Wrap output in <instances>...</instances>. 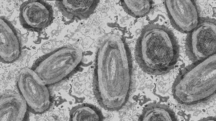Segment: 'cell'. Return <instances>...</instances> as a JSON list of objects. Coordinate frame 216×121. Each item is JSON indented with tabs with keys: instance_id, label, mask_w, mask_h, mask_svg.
<instances>
[{
	"instance_id": "obj_7",
	"label": "cell",
	"mask_w": 216,
	"mask_h": 121,
	"mask_svg": "<svg viewBox=\"0 0 216 121\" xmlns=\"http://www.w3.org/2000/svg\"><path fill=\"white\" fill-rule=\"evenodd\" d=\"M164 3L170 22L177 30L188 34L196 26L199 17L193 1L167 0Z\"/></svg>"
},
{
	"instance_id": "obj_3",
	"label": "cell",
	"mask_w": 216,
	"mask_h": 121,
	"mask_svg": "<svg viewBox=\"0 0 216 121\" xmlns=\"http://www.w3.org/2000/svg\"><path fill=\"white\" fill-rule=\"evenodd\" d=\"M83 56L79 48L63 46L39 58L32 69L46 85L54 84L76 71L81 64Z\"/></svg>"
},
{
	"instance_id": "obj_12",
	"label": "cell",
	"mask_w": 216,
	"mask_h": 121,
	"mask_svg": "<svg viewBox=\"0 0 216 121\" xmlns=\"http://www.w3.org/2000/svg\"><path fill=\"white\" fill-rule=\"evenodd\" d=\"M152 0H122L121 4L124 11L133 17L139 18L147 14L151 10Z\"/></svg>"
},
{
	"instance_id": "obj_5",
	"label": "cell",
	"mask_w": 216,
	"mask_h": 121,
	"mask_svg": "<svg viewBox=\"0 0 216 121\" xmlns=\"http://www.w3.org/2000/svg\"><path fill=\"white\" fill-rule=\"evenodd\" d=\"M17 85L31 111L40 114L48 110L50 105L48 89L33 70L22 69L18 75Z\"/></svg>"
},
{
	"instance_id": "obj_10",
	"label": "cell",
	"mask_w": 216,
	"mask_h": 121,
	"mask_svg": "<svg viewBox=\"0 0 216 121\" xmlns=\"http://www.w3.org/2000/svg\"><path fill=\"white\" fill-rule=\"evenodd\" d=\"M28 106L21 95L7 94L0 100V121H21L26 115Z\"/></svg>"
},
{
	"instance_id": "obj_2",
	"label": "cell",
	"mask_w": 216,
	"mask_h": 121,
	"mask_svg": "<svg viewBox=\"0 0 216 121\" xmlns=\"http://www.w3.org/2000/svg\"><path fill=\"white\" fill-rule=\"evenodd\" d=\"M179 49L170 29L163 25L149 24L143 28L137 40L135 59L143 71L164 74L176 63Z\"/></svg>"
},
{
	"instance_id": "obj_1",
	"label": "cell",
	"mask_w": 216,
	"mask_h": 121,
	"mask_svg": "<svg viewBox=\"0 0 216 121\" xmlns=\"http://www.w3.org/2000/svg\"><path fill=\"white\" fill-rule=\"evenodd\" d=\"M133 71L131 52L124 39L115 34L104 37L97 51L94 78L95 94L104 108L117 111L125 105Z\"/></svg>"
},
{
	"instance_id": "obj_9",
	"label": "cell",
	"mask_w": 216,
	"mask_h": 121,
	"mask_svg": "<svg viewBox=\"0 0 216 121\" xmlns=\"http://www.w3.org/2000/svg\"><path fill=\"white\" fill-rule=\"evenodd\" d=\"M99 0H57L56 5L62 15L71 20L87 19L92 14Z\"/></svg>"
},
{
	"instance_id": "obj_11",
	"label": "cell",
	"mask_w": 216,
	"mask_h": 121,
	"mask_svg": "<svg viewBox=\"0 0 216 121\" xmlns=\"http://www.w3.org/2000/svg\"><path fill=\"white\" fill-rule=\"evenodd\" d=\"M70 120L73 121H100L104 119L100 111L96 107L88 104L79 105L71 111Z\"/></svg>"
},
{
	"instance_id": "obj_6",
	"label": "cell",
	"mask_w": 216,
	"mask_h": 121,
	"mask_svg": "<svg viewBox=\"0 0 216 121\" xmlns=\"http://www.w3.org/2000/svg\"><path fill=\"white\" fill-rule=\"evenodd\" d=\"M19 20L24 28L40 31L50 26L54 19L52 6L43 0H29L19 8Z\"/></svg>"
},
{
	"instance_id": "obj_13",
	"label": "cell",
	"mask_w": 216,
	"mask_h": 121,
	"mask_svg": "<svg viewBox=\"0 0 216 121\" xmlns=\"http://www.w3.org/2000/svg\"><path fill=\"white\" fill-rule=\"evenodd\" d=\"M183 75L181 77V79H182L183 78Z\"/></svg>"
},
{
	"instance_id": "obj_8",
	"label": "cell",
	"mask_w": 216,
	"mask_h": 121,
	"mask_svg": "<svg viewBox=\"0 0 216 121\" xmlns=\"http://www.w3.org/2000/svg\"><path fill=\"white\" fill-rule=\"evenodd\" d=\"M0 58L5 63H12L19 58L21 44L18 32L11 23L4 17H0Z\"/></svg>"
},
{
	"instance_id": "obj_4",
	"label": "cell",
	"mask_w": 216,
	"mask_h": 121,
	"mask_svg": "<svg viewBox=\"0 0 216 121\" xmlns=\"http://www.w3.org/2000/svg\"><path fill=\"white\" fill-rule=\"evenodd\" d=\"M186 51L196 62L214 54L216 49V21L209 17H199L196 26L188 33Z\"/></svg>"
}]
</instances>
